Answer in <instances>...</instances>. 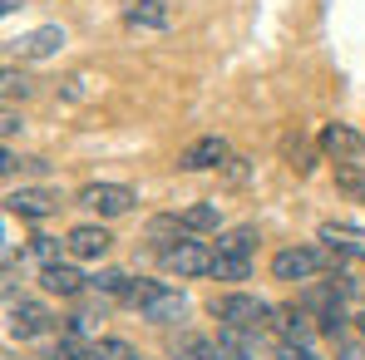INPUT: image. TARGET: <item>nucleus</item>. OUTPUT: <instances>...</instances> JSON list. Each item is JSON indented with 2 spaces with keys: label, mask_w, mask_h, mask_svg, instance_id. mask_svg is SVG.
Here are the masks:
<instances>
[{
  "label": "nucleus",
  "mask_w": 365,
  "mask_h": 360,
  "mask_svg": "<svg viewBox=\"0 0 365 360\" xmlns=\"http://www.w3.org/2000/svg\"><path fill=\"white\" fill-rule=\"evenodd\" d=\"M321 153H331L336 163H351L365 153V133H356L351 123H326L321 128Z\"/></svg>",
  "instance_id": "nucleus-10"
},
{
  "label": "nucleus",
  "mask_w": 365,
  "mask_h": 360,
  "mask_svg": "<svg viewBox=\"0 0 365 360\" xmlns=\"http://www.w3.org/2000/svg\"><path fill=\"white\" fill-rule=\"evenodd\" d=\"M351 321H356V336H361V341H365V311H356Z\"/></svg>",
  "instance_id": "nucleus-30"
},
{
  "label": "nucleus",
  "mask_w": 365,
  "mask_h": 360,
  "mask_svg": "<svg viewBox=\"0 0 365 360\" xmlns=\"http://www.w3.org/2000/svg\"><path fill=\"white\" fill-rule=\"evenodd\" d=\"M69 257H79V262H99L104 252H109V232L104 227H94V222H84V227H69Z\"/></svg>",
  "instance_id": "nucleus-12"
},
{
  "label": "nucleus",
  "mask_w": 365,
  "mask_h": 360,
  "mask_svg": "<svg viewBox=\"0 0 365 360\" xmlns=\"http://www.w3.org/2000/svg\"><path fill=\"white\" fill-rule=\"evenodd\" d=\"M222 360H257V336L247 331H222Z\"/></svg>",
  "instance_id": "nucleus-21"
},
{
  "label": "nucleus",
  "mask_w": 365,
  "mask_h": 360,
  "mask_svg": "<svg viewBox=\"0 0 365 360\" xmlns=\"http://www.w3.org/2000/svg\"><path fill=\"white\" fill-rule=\"evenodd\" d=\"M326 262H336V257L321 252V247H282L272 257V277L277 282H316L326 272Z\"/></svg>",
  "instance_id": "nucleus-3"
},
{
  "label": "nucleus",
  "mask_w": 365,
  "mask_h": 360,
  "mask_svg": "<svg viewBox=\"0 0 365 360\" xmlns=\"http://www.w3.org/2000/svg\"><path fill=\"white\" fill-rule=\"evenodd\" d=\"M222 163H232V153H227V138H222V133H202V138H192V143L178 153V168H182V173H207V168H222Z\"/></svg>",
  "instance_id": "nucleus-6"
},
{
  "label": "nucleus",
  "mask_w": 365,
  "mask_h": 360,
  "mask_svg": "<svg viewBox=\"0 0 365 360\" xmlns=\"http://www.w3.org/2000/svg\"><path fill=\"white\" fill-rule=\"evenodd\" d=\"M351 297H361V301H365V277H351Z\"/></svg>",
  "instance_id": "nucleus-29"
},
{
  "label": "nucleus",
  "mask_w": 365,
  "mask_h": 360,
  "mask_svg": "<svg viewBox=\"0 0 365 360\" xmlns=\"http://www.w3.org/2000/svg\"><path fill=\"white\" fill-rule=\"evenodd\" d=\"M60 252H69V242H60V237H30V257H40L45 267L60 262Z\"/></svg>",
  "instance_id": "nucleus-23"
},
{
  "label": "nucleus",
  "mask_w": 365,
  "mask_h": 360,
  "mask_svg": "<svg viewBox=\"0 0 365 360\" xmlns=\"http://www.w3.org/2000/svg\"><path fill=\"white\" fill-rule=\"evenodd\" d=\"M15 94L25 99V94H30V79H25V74H15V69H5V99H15Z\"/></svg>",
  "instance_id": "nucleus-26"
},
{
  "label": "nucleus",
  "mask_w": 365,
  "mask_h": 360,
  "mask_svg": "<svg viewBox=\"0 0 365 360\" xmlns=\"http://www.w3.org/2000/svg\"><path fill=\"white\" fill-rule=\"evenodd\" d=\"M277 360H321V356H316L311 346H297V341H282V346H277Z\"/></svg>",
  "instance_id": "nucleus-25"
},
{
  "label": "nucleus",
  "mask_w": 365,
  "mask_h": 360,
  "mask_svg": "<svg viewBox=\"0 0 365 360\" xmlns=\"http://www.w3.org/2000/svg\"><path fill=\"white\" fill-rule=\"evenodd\" d=\"M182 232H187V227H182L178 212H173V217H153V222H148V247L163 257L168 247H178V242H182Z\"/></svg>",
  "instance_id": "nucleus-18"
},
{
  "label": "nucleus",
  "mask_w": 365,
  "mask_h": 360,
  "mask_svg": "<svg viewBox=\"0 0 365 360\" xmlns=\"http://www.w3.org/2000/svg\"><path fill=\"white\" fill-rule=\"evenodd\" d=\"M60 45H64V30H60V25H40V30H30L15 50H20V55H30V60H50Z\"/></svg>",
  "instance_id": "nucleus-17"
},
{
  "label": "nucleus",
  "mask_w": 365,
  "mask_h": 360,
  "mask_svg": "<svg viewBox=\"0 0 365 360\" xmlns=\"http://www.w3.org/2000/svg\"><path fill=\"white\" fill-rule=\"evenodd\" d=\"M123 20L128 25H143V30H168L173 25V10H168V0H128Z\"/></svg>",
  "instance_id": "nucleus-14"
},
{
  "label": "nucleus",
  "mask_w": 365,
  "mask_h": 360,
  "mask_svg": "<svg viewBox=\"0 0 365 360\" xmlns=\"http://www.w3.org/2000/svg\"><path fill=\"white\" fill-rule=\"evenodd\" d=\"M212 316H217L222 331H247V336H257V331H267V326L277 321V306L252 297V292H227V297H212Z\"/></svg>",
  "instance_id": "nucleus-1"
},
{
  "label": "nucleus",
  "mask_w": 365,
  "mask_h": 360,
  "mask_svg": "<svg viewBox=\"0 0 365 360\" xmlns=\"http://www.w3.org/2000/svg\"><path fill=\"white\" fill-rule=\"evenodd\" d=\"M10 360H15V356H10Z\"/></svg>",
  "instance_id": "nucleus-31"
},
{
  "label": "nucleus",
  "mask_w": 365,
  "mask_h": 360,
  "mask_svg": "<svg viewBox=\"0 0 365 360\" xmlns=\"http://www.w3.org/2000/svg\"><path fill=\"white\" fill-rule=\"evenodd\" d=\"M272 331H277L282 341H297V346H306V341H311V311H306V306H277Z\"/></svg>",
  "instance_id": "nucleus-16"
},
{
  "label": "nucleus",
  "mask_w": 365,
  "mask_h": 360,
  "mask_svg": "<svg viewBox=\"0 0 365 360\" xmlns=\"http://www.w3.org/2000/svg\"><path fill=\"white\" fill-rule=\"evenodd\" d=\"M123 282H128V272H99V277H94L89 287H94V292H104V297H114V301H119Z\"/></svg>",
  "instance_id": "nucleus-24"
},
{
  "label": "nucleus",
  "mask_w": 365,
  "mask_h": 360,
  "mask_svg": "<svg viewBox=\"0 0 365 360\" xmlns=\"http://www.w3.org/2000/svg\"><path fill=\"white\" fill-rule=\"evenodd\" d=\"M40 287H45L50 297H84L89 277H84V272H74L69 262H50V267H40Z\"/></svg>",
  "instance_id": "nucleus-11"
},
{
  "label": "nucleus",
  "mask_w": 365,
  "mask_h": 360,
  "mask_svg": "<svg viewBox=\"0 0 365 360\" xmlns=\"http://www.w3.org/2000/svg\"><path fill=\"white\" fill-rule=\"evenodd\" d=\"M212 262H217V252H212L207 242H197V237H182L178 247L163 252V267H168L173 277H212Z\"/></svg>",
  "instance_id": "nucleus-5"
},
{
  "label": "nucleus",
  "mask_w": 365,
  "mask_h": 360,
  "mask_svg": "<svg viewBox=\"0 0 365 360\" xmlns=\"http://www.w3.org/2000/svg\"><path fill=\"white\" fill-rule=\"evenodd\" d=\"M138 316H143V321H153V326H173V321H182V316H187V297H182V292H173V287H163V292L148 301Z\"/></svg>",
  "instance_id": "nucleus-13"
},
{
  "label": "nucleus",
  "mask_w": 365,
  "mask_h": 360,
  "mask_svg": "<svg viewBox=\"0 0 365 360\" xmlns=\"http://www.w3.org/2000/svg\"><path fill=\"white\" fill-rule=\"evenodd\" d=\"M168 356L173 360H222V341H212V336H202V331H182Z\"/></svg>",
  "instance_id": "nucleus-15"
},
{
  "label": "nucleus",
  "mask_w": 365,
  "mask_h": 360,
  "mask_svg": "<svg viewBox=\"0 0 365 360\" xmlns=\"http://www.w3.org/2000/svg\"><path fill=\"white\" fill-rule=\"evenodd\" d=\"M217 222H222L217 202H197V207L182 212V227H187V232H217Z\"/></svg>",
  "instance_id": "nucleus-22"
},
{
  "label": "nucleus",
  "mask_w": 365,
  "mask_h": 360,
  "mask_svg": "<svg viewBox=\"0 0 365 360\" xmlns=\"http://www.w3.org/2000/svg\"><path fill=\"white\" fill-rule=\"evenodd\" d=\"M316 237L326 242V252L336 257V267L341 262H365V227H356V222H321Z\"/></svg>",
  "instance_id": "nucleus-8"
},
{
  "label": "nucleus",
  "mask_w": 365,
  "mask_h": 360,
  "mask_svg": "<svg viewBox=\"0 0 365 360\" xmlns=\"http://www.w3.org/2000/svg\"><path fill=\"white\" fill-rule=\"evenodd\" d=\"M217 262H212V277L217 282H247L252 267H257V227H232L217 237Z\"/></svg>",
  "instance_id": "nucleus-2"
},
{
  "label": "nucleus",
  "mask_w": 365,
  "mask_h": 360,
  "mask_svg": "<svg viewBox=\"0 0 365 360\" xmlns=\"http://www.w3.org/2000/svg\"><path fill=\"white\" fill-rule=\"evenodd\" d=\"M74 202H79V207H89V212H99V217H123V212L138 202V192H133V187H123V182H84Z\"/></svg>",
  "instance_id": "nucleus-4"
},
{
  "label": "nucleus",
  "mask_w": 365,
  "mask_h": 360,
  "mask_svg": "<svg viewBox=\"0 0 365 360\" xmlns=\"http://www.w3.org/2000/svg\"><path fill=\"white\" fill-rule=\"evenodd\" d=\"M5 212L30 217V222L55 217V212H60V192H55V187H10V192H5Z\"/></svg>",
  "instance_id": "nucleus-7"
},
{
  "label": "nucleus",
  "mask_w": 365,
  "mask_h": 360,
  "mask_svg": "<svg viewBox=\"0 0 365 360\" xmlns=\"http://www.w3.org/2000/svg\"><path fill=\"white\" fill-rule=\"evenodd\" d=\"M336 360H365V341H361V346H341Z\"/></svg>",
  "instance_id": "nucleus-28"
},
{
  "label": "nucleus",
  "mask_w": 365,
  "mask_h": 360,
  "mask_svg": "<svg viewBox=\"0 0 365 360\" xmlns=\"http://www.w3.org/2000/svg\"><path fill=\"white\" fill-rule=\"evenodd\" d=\"M158 292H163V282H148V277H128V282H123V292H119V301H123V306H133V311H143V306L158 297Z\"/></svg>",
  "instance_id": "nucleus-19"
},
{
  "label": "nucleus",
  "mask_w": 365,
  "mask_h": 360,
  "mask_svg": "<svg viewBox=\"0 0 365 360\" xmlns=\"http://www.w3.org/2000/svg\"><path fill=\"white\" fill-rule=\"evenodd\" d=\"M50 326H55V316H50L40 301H10V336H15V341L45 336Z\"/></svg>",
  "instance_id": "nucleus-9"
},
{
  "label": "nucleus",
  "mask_w": 365,
  "mask_h": 360,
  "mask_svg": "<svg viewBox=\"0 0 365 360\" xmlns=\"http://www.w3.org/2000/svg\"><path fill=\"white\" fill-rule=\"evenodd\" d=\"M15 168H20V158H15V153H10V148H5V158H0V173H5V178H10V173H15ZM25 168H45V163H40V158H25Z\"/></svg>",
  "instance_id": "nucleus-27"
},
{
  "label": "nucleus",
  "mask_w": 365,
  "mask_h": 360,
  "mask_svg": "<svg viewBox=\"0 0 365 360\" xmlns=\"http://www.w3.org/2000/svg\"><path fill=\"white\" fill-rule=\"evenodd\" d=\"M89 360H138V351L119 341V336H94L89 341Z\"/></svg>",
  "instance_id": "nucleus-20"
}]
</instances>
